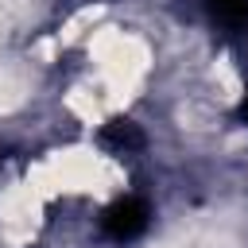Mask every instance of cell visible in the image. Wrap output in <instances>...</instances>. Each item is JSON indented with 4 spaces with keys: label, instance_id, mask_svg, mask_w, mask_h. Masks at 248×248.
<instances>
[{
    "label": "cell",
    "instance_id": "1",
    "mask_svg": "<svg viewBox=\"0 0 248 248\" xmlns=\"http://www.w3.org/2000/svg\"><path fill=\"white\" fill-rule=\"evenodd\" d=\"M147 221H151V213H147V205H143L140 198H120V202H112V205L105 209L101 229H105L112 240H136V236L147 229Z\"/></svg>",
    "mask_w": 248,
    "mask_h": 248
},
{
    "label": "cell",
    "instance_id": "2",
    "mask_svg": "<svg viewBox=\"0 0 248 248\" xmlns=\"http://www.w3.org/2000/svg\"><path fill=\"white\" fill-rule=\"evenodd\" d=\"M101 143L112 147V151H140V147H143V132H140L136 120L116 116V120H108V124L101 128Z\"/></svg>",
    "mask_w": 248,
    "mask_h": 248
},
{
    "label": "cell",
    "instance_id": "3",
    "mask_svg": "<svg viewBox=\"0 0 248 248\" xmlns=\"http://www.w3.org/2000/svg\"><path fill=\"white\" fill-rule=\"evenodd\" d=\"M205 8L225 27H244L248 23V0H205Z\"/></svg>",
    "mask_w": 248,
    "mask_h": 248
},
{
    "label": "cell",
    "instance_id": "4",
    "mask_svg": "<svg viewBox=\"0 0 248 248\" xmlns=\"http://www.w3.org/2000/svg\"><path fill=\"white\" fill-rule=\"evenodd\" d=\"M240 120H248V93H244V101H240Z\"/></svg>",
    "mask_w": 248,
    "mask_h": 248
}]
</instances>
